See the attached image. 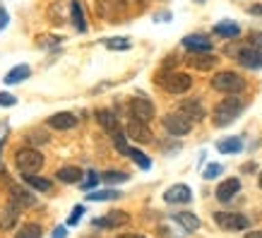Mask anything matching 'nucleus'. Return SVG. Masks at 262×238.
<instances>
[{"mask_svg": "<svg viewBox=\"0 0 262 238\" xmlns=\"http://www.w3.org/2000/svg\"><path fill=\"white\" fill-rule=\"evenodd\" d=\"M241 111H243V101H241V99H236V96H226L224 101L216 103V109H214V125H219V127L231 125V123L241 116Z\"/></svg>", "mask_w": 262, "mask_h": 238, "instance_id": "obj_1", "label": "nucleus"}, {"mask_svg": "<svg viewBox=\"0 0 262 238\" xmlns=\"http://www.w3.org/2000/svg\"><path fill=\"white\" fill-rule=\"evenodd\" d=\"M212 87L216 92H224V94H238V92L246 89V79L241 77L238 72L224 70V72H216L212 77Z\"/></svg>", "mask_w": 262, "mask_h": 238, "instance_id": "obj_2", "label": "nucleus"}, {"mask_svg": "<svg viewBox=\"0 0 262 238\" xmlns=\"http://www.w3.org/2000/svg\"><path fill=\"white\" fill-rule=\"evenodd\" d=\"M15 164L22 174H36L43 166V154L39 149H34V147H22L15 154Z\"/></svg>", "mask_w": 262, "mask_h": 238, "instance_id": "obj_3", "label": "nucleus"}, {"mask_svg": "<svg viewBox=\"0 0 262 238\" xmlns=\"http://www.w3.org/2000/svg\"><path fill=\"white\" fill-rule=\"evenodd\" d=\"M159 84L168 94H185L192 87V77L185 72H164L159 77Z\"/></svg>", "mask_w": 262, "mask_h": 238, "instance_id": "obj_4", "label": "nucleus"}, {"mask_svg": "<svg viewBox=\"0 0 262 238\" xmlns=\"http://www.w3.org/2000/svg\"><path fill=\"white\" fill-rule=\"evenodd\" d=\"M161 123H164V127H166V133H171V135H176V137L188 135V133H190V127H192V120H190V118H185V116H183L181 111L166 113Z\"/></svg>", "mask_w": 262, "mask_h": 238, "instance_id": "obj_5", "label": "nucleus"}, {"mask_svg": "<svg viewBox=\"0 0 262 238\" xmlns=\"http://www.w3.org/2000/svg\"><path fill=\"white\" fill-rule=\"evenodd\" d=\"M214 222H216V226H219V229H224V231H243V229H248V226H250L248 217L236 214V212H216Z\"/></svg>", "mask_w": 262, "mask_h": 238, "instance_id": "obj_6", "label": "nucleus"}, {"mask_svg": "<svg viewBox=\"0 0 262 238\" xmlns=\"http://www.w3.org/2000/svg\"><path fill=\"white\" fill-rule=\"evenodd\" d=\"M127 109H130V116L137 118V120L149 123V120L154 118V103H151L149 99H144V96H135V99H130Z\"/></svg>", "mask_w": 262, "mask_h": 238, "instance_id": "obj_7", "label": "nucleus"}, {"mask_svg": "<svg viewBox=\"0 0 262 238\" xmlns=\"http://www.w3.org/2000/svg\"><path fill=\"white\" fill-rule=\"evenodd\" d=\"M238 63L248 70H260L262 68V48H255V46H248V48H241L238 51Z\"/></svg>", "mask_w": 262, "mask_h": 238, "instance_id": "obj_8", "label": "nucleus"}, {"mask_svg": "<svg viewBox=\"0 0 262 238\" xmlns=\"http://www.w3.org/2000/svg\"><path fill=\"white\" fill-rule=\"evenodd\" d=\"M127 222H130V217H127L125 212L113 209V212H108L106 217L94 219V222H92V226H94V229H118V226H123V224H127Z\"/></svg>", "mask_w": 262, "mask_h": 238, "instance_id": "obj_9", "label": "nucleus"}, {"mask_svg": "<svg viewBox=\"0 0 262 238\" xmlns=\"http://www.w3.org/2000/svg\"><path fill=\"white\" fill-rule=\"evenodd\" d=\"M127 137L135 140V142H140V144H147V142H151V130L144 120L133 118L127 123Z\"/></svg>", "mask_w": 262, "mask_h": 238, "instance_id": "obj_10", "label": "nucleus"}, {"mask_svg": "<svg viewBox=\"0 0 262 238\" xmlns=\"http://www.w3.org/2000/svg\"><path fill=\"white\" fill-rule=\"evenodd\" d=\"M164 200H166L168 205H185V202H190L192 200V192H190L188 185L178 183V185H171V188L164 192Z\"/></svg>", "mask_w": 262, "mask_h": 238, "instance_id": "obj_11", "label": "nucleus"}, {"mask_svg": "<svg viewBox=\"0 0 262 238\" xmlns=\"http://www.w3.org/2000/svg\"><path fill=\"white\" fill-rule=\"evenodd\" d=\"M241 190V181L238 178H226V181L219 183V188H216V200L219 202H229L238 195Z\"/></svg>", "mask_w": 262, "mask_h": 238, "instance_id": "obj_12", "label": "nucleus"}, {"mask_svg": "<svg viewBox=\"0 0 262 238\" xmlns=\"http://www.w3.org/2000/svg\"><path fill=\"white\" fill-rule=\"evenodd\" d=\"M188 65H192L195 70H212L216 65V56H212V51H195L188 58Z\"/></svg>", "mask_w": 262, "mask_h": 238, "instance_id": "obj_13", "label": "nucleus"}, {"mask_svg": "<svg viewBox=\"0 0 262 238\" xmlns=\"http://www.w3.org/2000/svg\"><path fill=\"white\" fill-rule=\"evenodd\" d=\"M178 111H181L185 118H190L192 123H200V120L205 118V106H202L200 101H195V99H188V101H183Z\"/></svg>", "mask_w": 262, "mask_h": 238, "instance_id": "obj_14", "label": "nucleus"}, {"mask_svg": "<svg viewBox=\"0 0 262 238\" xmlns=\"http://www.w3.org/2000/svg\"><path fill=\"white\" fill-rule=\"evenodd\" d=\"M48 125L53 127V130H72V127L77 125V118H75V113H53L51 118H48Z\"/></svg>", "mask_w": 262, "mask_h": 238, "instance_id": "obj_15", "label": "nucleus"}, {"mask_svg": "<svg viewBox=\"0 0 262 238\" xmlns=\"http://www.w3.org/2000/svg\"><path fill=\"white\" fill-rule=\"evenodd\" d=\"M183 46L188 48V51H212V41L202 36V34H190V36H185L183 39Z\"/></svg>", "mask_w": 262, "mask_h": 238, "instance_id": "obj_16", "label": "nucleus"}, {"mask_svg": "<svg viewBox=\"0 0 262 238\" xmlns=\"http://www.w3.org/2000/svg\"><path fill=\"white\" fill-rule=\"evenodd\" d=\"M17 214H19V207L12 205L10 202L3 212H0V231H10V229H15V224H17Z\"/></svg>", "mask_w": 262, "mask_h": 238, "instance_id": "obj_17", "label": "nucleus"}, {"mask_svg": "<svg viewBox=\"0 0 262 238\" xmlns=\"http://www.w3.org/2000/svg\"><path fill=\"white\" fill-rule=\"evenodd\" d=\"M10 202H12V205H17L19 209H24V207H34V205H36V200H34V195H29V192L22 190V188H10Z\"/></svg>", "mask_w": 262, "mask_h": 238, "instance_id": "obj_18", "label": "nucleus"}, {"mask_svg": "<svg viewBox=\"0 0 262 238\" xmlns=\"http://www.w3.org/2000/svg\"><path fill=\"white\" fill-rule=\"evenodd\" d=\"M96 120H99V125H101L106 133H116V130H120L118 116H116L113 111H99L96 113Z\"/></svg>", "mask_w": 262, "mask_h": 238, "instance_id": "obj_19", "label": "nucleus"}, {"mask_svg": "<svg viewBox=\"0 0 262 238\" xmlns=\"http://www.w3.org/2000/svg\"><path fill=\"white\" fill-rule=\"evenodd\" d=\"M29 75H32V68H29V65H15V68L5 75V84H17V82H24Z\"/></svg>", "mask_w": 262, "mask_h": 238, "instance_id": "obj_20", "label": "nucleus"}, {"mask_svg": "<svg viewBox=\"0 0 262 238\" xmlns=\"http://www.w3.org/2000/svg\"><path fill=\"white\" fill-rule=\"evenodd\" d=\"M173 219L181 224V226L188 231V233H192V231L200 229V219L192 214V212H178V214H173Z\"/></svg>", "mask_w": 262, "mask_h": 238, "instance_id": "obj_21", "label": "nucleus"}, {"mask_svg": "<svg viewBox=\"0 0 262 238\" xmlns=\"http://www.w3.org/2000/svg\"><path fill=\"white\" fill-rule=\"evenodd\" d=\"M216 149L222 154H236V152L243 149V140L241 137H224V140L216 142Z\"/></svg>", "mask_w": 262, "mask_h": 238, "instance_id": "obj_22", "label": "nucleus"}, {"mask_svg": "<svg viewBox=\"0 0 262 238\" xmlns=\"http://www.w3.org/2000/svg\"><path fill=\"white\" fill-rule=\"evenodd\" d=\"M214 34L216 36H224V39H236L241 34V27L236 22H219V24H214Z\"/></svg>", "mask_w": 262, "mask_h": 238, "instance_id": "obj_23", "label": "nucleus"}, {"mask_svg": "<svg viewBox=\"0 0 262 238\" xmlns=\"http://www.w3.org/2000/svg\"><path fill=\"white\" fill-rule=\"evenodd\" d=\"M82 176H84V171L77 166H63L60 171H58V181L60 183H80Z\"/></svg>", "mask_w": 262, "mask_h": 238, "instance_id": "obj_24", "label": "nucleus"}, {"mask_svg": "<svg viewBox=\"0 0 262 238\" xmlns=\"http://www.w3.org/2000/svg\"><path fill=\"white\" fill-rule=\"evenodd\" d=\"M24 183L32 185L34 190H41V192L51 190V181H48V178H41V176H36V174H24Z\"/></svg>", "mask_w": 262, "mask_h": 238, "instance_id": "obj_25", "label": "nucleus"}, {"mask_svg": "<svg viewBox=\"0 0 262 238\" xmlns=\"http://www.w3.org/2000/svg\"><path fill=\"white\" fill-rule=\"evenodd\" d=\"M70 12H72V22H75V27H77L80 32H87V22H84V12H82V5H80V3H77V0H72Z\"/></svg>", "mask_w": 262, "mask_h": 238, "instance_id": "obj_26", "label": "nucleus"}, {"mask_svg": "<svg viewBox=\"0 0 262 238\" xmlns=\"http://www.w3.org/2000/svg\"><path fill=\"white\" fill-rule=\"evenodd\" d=\"M120 198L118 190H92L87 195V200H92V202H103V200H116Z\"/></svg>", "mask_w": 262, "mask_h": 238, "instance_id": "obj_27", "label": "nucleus"}, {"mask_svg": "<svg viewBox=\"0 0 262 238\" xmlns=\"http://www.w3.org/2000/svg\"><path fill=\"white\" fill-rule=\"evenodd\" d=\"M17 238H41V226L39 224H24L17 231Z\"/></svg>", "mask_w": 262, "mask_h": 238, "instance_id": "obj_28", "label": "nucleus"}, {"mask_svg": "<svg viewBox=\"0 0 262 238\" xmlns=\"http://www.w3.org/2000/svg\"><path fill=\"white\" fill-rule=\"evenodd\" d=\"M127 157L133 159V161H135V164H137L140 168H144V171H147V168H151L149 157H147V154H142L140 149H130V152H127Z\"/></svg>", "mask_w": 262, "mask_h": 238, "instance_id": "obj_29", "label": "nucleus"}, {"mask_svg": "<svg viewBox=\"0 0 262 238\" xmlns=\"http://www.w3.org/2000/svg\"><path fill=\"white\" fill-rule=\"evenodd\" d=\"M111 135H113V144H116V149H118L120 154H125V157H127V152H130V147H127V142H125V135H123L120 130L111 133Z\"/></svg>", "mask_w": 262, "mask_h": 238, "instance_id": "obj_30", "label": "nucleus"}, {"mask_svg": "<svg viewBox=\"0 0 262 238\" xmlns=\"http://www.w3.org/2000/svg\"><path fill=\"white\" fill-rule=\"evenodd\" d=\"M130 176L127 174H123V171H106V174L101 176V181H106V183H125Z\"/></svg>", "mask_w": 262, "mask_h": 238, "instance_id": "obj_31", "label": "nucleus"}, {"mask_svg": "<svg viewBox=\"0 0 262 238\" xmlns=\"http://www.w3.org/2000/svg\"><path fill=\"white\" fill-rule=\"evenodd\" d=\"M82 217H84V205H75V207H72V212H70V217H68V224H70V226H75Z\"/></svg>", "mask_w": 262, "mask_h": 238, "instance_id": "obj_32", "label": "nucleus"}, {"mask_svg": "<svg viewBox=\"0 0 262 238\" xmlns=\"http://www.w3.org/2000/svg\"><path fill=\"white\" fill-rule=\"evenodd\" d=\"M106 48H111V51H125V48H130V41H125V39H108L106 41Z\"/></svg>", "mask_w": 262, "mask_h": 238, "instance_id": "obj_33", "label": "nucleus"}, {"mask_svg": "<svg viewBox=\"0 0 262 238\" xmlns=\"http://www.w3.org/2000/svg\"><path fill=\"white\" fill-rule=\"evenodd\" d=\"M222 174V166H219V164H207V168H205V178L207 181H212V178H216V176Z\"/></svg>", "mask_w": 262, "mask_h": 238, "instance_id": "obj_34", "label": "nucleus"}, {"mask_svg": "<svg viewBox=\"0 0 262 238\" xmlns=\"http://www.w3.org/2000/svg\"><path fill=\"white\" fill-rule=\"evenodd\" d=\"M17 103V96L8 94V92H0V106H15Z\"/></svg>", "mask_w": 262, "mask_h": 238, "instance_id": "obj_35", "label": "nucleus"}, {"mask_svg": "<svg viewBox=\"0 0 262 238\" xmlns=\"http://www.w3.org/2000/svg\"><path fill=\"white\" fill-rule=\"evenodd\" d=\"M96 183H99V176L94 174V171H89V176H87V183H84V190H92Z\"/></svg>", "mask_w": 262, "mask_h": 238, "instance_id": "obj_36", "label": "nucleus"}, {"mask_svg": "<svg viewBox=\"0 0 262 238\" xmlns=\"http://www.w3.org/2000/svg\"><path fill=\"white\" fill-rule=\"evenodd\" d=\"M29 142H36V144H43V142H48V135H43V133H41V135H34V133H29Z\"/></svg>", "mask_w": 262, "mask_h": 238, "instance_id": "obj_37", "label": "nucleus"}, {"mask_svg": "<svg viewBox=\"0 0 262 238\" xmlns=\"http://www.w3.org/2000/svg\"><path fill=\"white\" fill-rule=\"evenodd\" d=\"M250 44H253L255 48H262V32L250 34Z\"/></svg>", "mask_w": 262, "mask_h": 238, "instance_id": "obj_38", "label": "nucleus"}, {"mask_svg": "<svg viewBox=\"0 0 262 238\" xmlns=\"http://www.w3.org/2000/svg\"><path fill=\"white\" fill-rule=\"evenodd\" d=\"M8 22H10L8 12H5V10L0 8V32H3V29H5V27H8Z\"/></svg>", "mask_w": 262, "mask_h": 238, "instance_id": "obj_39", "label": "nucleus"}, {"mask_svg": "<svg viewBox=\"0 0 262 238\" xmlns=\"http://www.w3.org/2000/svg\"><path fill=\"white\" fill-rule=\"evenodd\" d=\"M65 236H68V229H65V226H58V229L53 231V236H51V238H65Z\"/></svg>", "mask_w": 262, "mask_h": 238, "instance_id": "obj_40", "label": "nucleus"}, {"mask_svg": "<svg viewBox=\"0 0 262 238\" xmlns=\"http://www.w3.org/2000/svg\"><path fill=\"white\" fill-rule=\"evenodd\" d=\"M246 238H262V231H248Z\"/></svg>", "mask_w": 262, "mask_h": 238, "instance_id": "obj_41", "label": "nucleus"}, {"mask_svg": "<svg viewBox=\"0 0 262 238\" xmlns=\"http://www.w3.org/2000/svg\"><path fill=\"white\" fill-rule=\"evenodd\" d=\"M250 12H253V15H262V5H255V8H250Z\"/></svg>", "mask_w": 262, "mask_h": 238, "instance_id": "obj_42", "label": "nucleus"}, {"mask_svg": "<svg viewBox=\"0 0 262 238\" xmlns=\"http://www.w3.org/2000/svg\"><path fill=\"white\" fill-rule=\"evenodd\" d=\"M118 238H142V236H135V233H125V236H118Z\"/></svg>", "mask_w": 262, "mask_h": 238, "instance_id": "obj_43", "label": "nucleus"}, {"mask_svg": "<svg viewBox=\"0 0 262 238\" xmlns=\"http://www.w3.org/2000/svg\"><path fill=\"white\" fill-rule=\"evenodd\" d=\"M260 188H262V171H260Z\"/></svg>", "mask_w": 262, "mask_h": 238, "instance_id": "obj_44", "label": "nucleus"}, {"mask_svg": "<svg viewBox=\"0 0 262 238\" xmlns=\"http://www.w3.org/2000/svg\"><path fill=\"white\" fill-rule=\"evenodd\" d=\"M198 3H205V0H198Z\"/></svg>", "mask_w": 262, "mask_h": 238, "instance_id": "obj_45", "label": "nucleus"}]
</instances>
